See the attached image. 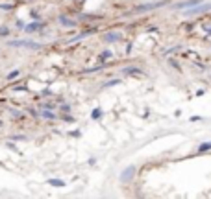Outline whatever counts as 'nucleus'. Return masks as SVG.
<instances>
[]
</instances>
